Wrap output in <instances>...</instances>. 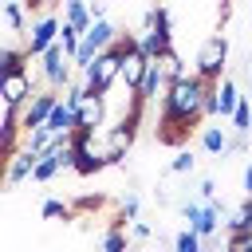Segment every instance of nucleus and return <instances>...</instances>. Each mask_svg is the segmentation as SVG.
<instances>
[{
	"instance_id": "5",
	"label": "nucleus",
	"mask_w": 252,
	"mask_h": 252,
	"mask_svg": "<svg viewBox=\"0 0 252 252\" xmlns=\"http://www.w3.org/2000/svg\"><path fill=\"white\" fill-rule=\"evenodd\" d=\"M55 102H59V94H55V87H43V91H35L24 106H20V118H24V130H35V126H47V118H51V110H55Z\"/></svg>"
},
{
	"instance_id": "11",
	"label": "nucleus",
	"mask_w": 252,
	"mask_h": 252,
	"mask_svg": "<svg viewBox=\"0 0 252 252\" xmlns=\"http://www.w3.org/2000/svg\"><path fill=\"white\" fill-rule=\"evenodd\" d=\"M106 165H110V158L102 154V146H91V150H75V165H71V169H75L79 177H94V173L106 169Z\"/></svg>"
},
{
	"instance_id": "23",
	"label": "nucleus",
	"mask_w": 252,
	"mask_h": 252,
	"mask_svg": "<svg viewBox=\"0 0 252 252\" xmlns=\"http://www.w3.org/2000/svg\"><path fill=\"white\" fill-rule=\"evenodd\" d=\"M55 173H63V165L55 161V154H39V161H35V173H32V177H35V181H51Z\"/></svg>"
},
{
	"instance_id": "3",
	"label": "nucleus",
	"mask_w": 252,
	"mask_h": 252,
	"mask_svg": "<svg viewBox=\"0 0 252 252\" xmlns=\"http://www.w3.org/2000/svg\"><path fill=\"white\" fill-rule=\"evenodd\" d=\"M224 63H228V39L224 35H209L197 51V75H205L209 83H220L224 79Z\"/></svg>"
},
{
	"instance_id": "10",
	"label": "nucleus",
	"mask_w": 252,
	"mask_h": 252,
	"mask_svg": "<svg viewBox=\"0 0 252 252\" xmlns=\"http://www.w3.org/2000/svg\"><path fill=\"white\" fill-rule=\"evenodd\" d=\"M146 67H150V55H146L138 43H134V47H126V55H122V83L138 91V83H142Z\"/></svg>"
},
{
	"instance_id": "24",
	"label": "nucleus",
	"mask_w": 252,
	"mask_h": 252,
	"mask_svg": "<svg viewBox=\"0 0 252 252\" xmlns=\"http://www.w3.org/2000/svg\"><path fill=\"white\" fill-rule=\"evenodd\" d=\"M138 213H142L138 193H126V197H122V205H118V213H114V220H118V224H126V220H138Z\"/></svg>"
},
{
	"instance_id": "31",
	"label": "nucleus",
	"mask_w": 252,
	"mask_h": 252,
	"mask_svg": "<svg viewBox=\"0 0 252 252\" xmlns=\"http://www.w3.org/2000/svg\"><path fill=\"white\" fill-rule=\"evenodd\" d=\"M102 205V197H79L75 201V209H98Z\"/></svg>"
},
{
	"instance_id": "4",
	"label": "nucleus",
	"mask_w": 252,
	"mask_h": 252,
	"mask_svg": "<svg viewBox=\"0 0 252 252\" xmlns=\"http://www.w3.org/2000/svg\"><path fill=\"white\" fill-rule=\"evenodd\" d=\"M59 32H63V20H59V16H51V12L35 16V20H32V28H28V35H24L28 55H32V59H39V55L59 39Z\"/></svg>"
},
{
	"instance_id": "6",
	"label": "nucleus",
	"mask_w": 252,
	"mask_h": 252,
	"mask_svg": "<svg viewBox=\"0 0 252 252\" xmlns=\"http://www.w3.org/2000/svg\"><path fill=\"white\" fill-rule=\"evenodd\" d=\"M0 94H4L8 106H24V102L35 94V79H32V71H28V67H20V71H4V75H0Z\"/></svg>"
},
{
	"instance_id": "25",
	"label": "nucleus",
	"mask_w": 252,
	"mask_h": 252,
	"mask_svg": "<svg viewBox=\"0 0 252 252\" xmlns=\"http://www.w3.org/2000/svg\"><path fill=\"white\" fill-rule=\"evenodd\" d=\"M193 165H197V158H193V150H185V146H177V154H173V161H169V173H193Z\"/></svg>"
},
{
	"instance_id": "14",
	"label": "nucleus",
	"mask_w": 252,
	"mask_h": 252,
	"mask_svg": "<svg viewBox=\"0 0 252 252\" xmlns=\"http://www.w3.org/2000/svg\"><path fill=\"white\" fill-rule=\"evenodd\" d=\"M138 47H142L150 59H158L165 47H173V35H169V32H161V28H150V32H142V35H138Z\"/></svg>"
},
{
	"instance_id": "26",
	"label": "nucleus",
	"mask_w": 252,
	"mask_h": 252,
	"mask_svg": "<svg viewBox=\"0 0 252 252\" xmlns=\"http://www.w3.org/2000/svg\"><path fill=\"white\" fill-rule=\"evenodd\" d=\"M75 213V205H67V201H59V197H51V201H43V220H67Z\"/></svg>"
},
{
	"instance_id": "13",
	"label": "nucleus",
	"mask_w": 252,
	"mask_h": 252,
	"mask_svg": "<svg viewBox=\"0 0 252 252\" xmlns=\"http://www.w3.org/2000/svg\"><path fill=\"white\" fill-rule=\"evenodd\" d=\"M118 32H122V28H114V24H110V20L102 16V20H94V24H91V28L83 32V39H87V43H94V47L102 51V47H110V43L118 39Z\"/></svg>"
},
{
	"instance_id": "16",
	"label": "nucleus",
	"mask_w": 252,
	"mask_h": 252,
	"mask_svg": "<svg viewBox=\"0 0 252 252\" xmlns=\"http://www.w3.org/2000/svg\"><path fill=\"white\" fill-rule=\"evenodd\" d=\"M224 232H252V197L240 201V205L224 217Z\"/></svg>"
},
{
	"instance_id": "1",
	"label": "nucleus",
	"mask_w": 252,
	"mask_h": 252,
	"mask_svg": "<svg viewBox=\"0 0 252 252\" xmlns=\"http://www.w3.org/2000/svg\"><path fill=\"white\" fill-rule=\"evenodd\" d=\"M209 91H213V83L205 79V75H185V79H173L169 87H165V98H161V114L165 118H177V122H185V126H193L197 130V122L205 118V98H209Z\"/></svg>"
},
{
	"instance_id": "17",
	"label": "nucleus",
	"mask_w": 252,
	"mask_h": 252,
	"mask_svg": "<svg viewBox=\"0 0 252 252\" xmlns=\"http://www.w3.org/2000/svg\"><path fill=\"white\" fill-rule=\"evenodd\" d=\"M158 67H161V75H165L169 83H173V79H185V75H193V71L181 63V55H177L173 47H165V51L158 55Z\"/></svg>"
},
{
	"instance_id": "9",
	"label": "nucleus",
	"mask_w": 252,
	"mask_h": 252,
	"mask_svg": "<svg viewBox=\"0 0 252 252\" xmlns=\"http://www.w3.org/2000/svg\"><path fill=\"white\" fill-rule=\"evenodd\" d=\"M35 161H39V154H32V150H24V146H20V150L8 158V169H4V185H8V189H16L24 177H32V173H35Z\"/></svg>"
},
{
	"instance_id": "2",
	"label": "nucleus",
	"mask_w": 252,
	"mask_h": 252,
	"mask_svg": "<svg viewBox=\"0 0 252 252\" xmlns=\"http://www.w3.org/2000/svg\"><path fill=\"white\" fill-rule=\"evenodd\" d=\"M39 75H43V87H55V91H67V83L75 79V63L59 39L39 55Z\"/></svg>"
},
{
	"instance_id": "18",
	"label": "nucleus",
	"mask_w": 252,
	"mask_h": 252,
	"mask_svg": "<svg viewBox=\"0 0 252 252\" xmlns=\"http://www.w3.org/2000/svg\"><path fill=\"white\" fill-rule=\"evenodd\" d=\"M217 102H220V118H232V110H236V102H240V91H236L232 79H220V83H217Z\"/></svg>"
},
{
	"instance_id": "20",
	"label": "nucleus",
	"mask_w": 252,
	"mask_h": 252,
	"mask_svg": "<svg viewBox=\"0 0 252 252\" xmlns=\"http://www.w3.org/2000/svg\"><path fill=\"white\" fill-rule=\"evenodd\" d=\"M126 244H130V236H126V224L110 220V228H106V236H102V248H106V252H122Z\"/></svg>"
},
{
	"instance_id": "27",
	"label": "nucleus",
	"mask_w": 252,
	"mask_h": 252,
	"mask_svg": "<svg viewBox=\"0 0 252 252\" xmlns=\"http://www.w3.org/2000/svg\"><path fill=\"white\" fill-rule=\"evenodd\" d=\"M228 252H252V232H228Z\"/></svg>"
},
{
	"instance_id": "33",
	"label": "nucleus",
	"mask_w": 252,
	"mask_h": 252,
	"mask_svg": "<svg viewBox=\"0 0 252 252\" xmlns=\"http://www.w3.org/2000/svg\"><path fill=\"white\" fill-rule=\"evenodd\" d=\"M244 193H248V197H252V161H248V165H244Z\"/></svg>"
},
{
	"instance_id": "32",
	"label": "nucleus",
	"mask_w": 252,
	"mask_h": 252,
	"mask_svg": "<svg viewBox=\"0 0 252 252\" xmlns=\"http://www.w3.org/2000/svg\"><path fill=\"white\" fill-rule=\"evenodd\" d=\"M91 16L102 20V16H106V0H91Z\"/></svg>"
},
{
	"instance_id": "22",
	"label": "nucleus",
	"mask_w": 252,
	"mask_h": 252,
	"mask_svg": "<svg viewBox=\"0 0 252 252\" xmlns=\"http://www.w3.org/2000/svg\"><path fill=\"white\" fill-rule=\"evenodd\" d=\"M173 248H177V252H201V248H205V240H201V232H197V228H181V232L173 236Z\"/></svg>"
},
{
	"instance_id": "21",
	"label": "nucleus",
	"mask_w": 252,
	"mask_h": 252,
	"mask_svg": "<svg viewBox=\"0 0 252 252\" xmlns=\"http://www.w3.org/2000/svg\"><path fill=\"white\" fill-rule=\"evenodd\" d=\"M232 130H252V94H240L232 110Z\"/></svg>"
},
{
	"instance_id": "15",
	"label": "nucleus",
	"mask_w": 252,
	"mask_h": 252,
	"mask_svg": "<svg viewBox=\"0 0 252 252\" xmlns=\"http://www.w3.org/2000/svg\"><path fill=\"white\" fill-rule=\"evenodd\" d=\"M63 20L75 24L79 32H87V28L94 24V16H91V0H63Z\"/></svg>"
},
{
	"instance_id": "19",
	"label": "nucleus",
	"mask_w": 252,
	"mask_h": 252,
	"mask_svg": "<svg viewBox=\"0 0 252 252\" xmlns=\"http://www.w3.org/2000/svg\"><path fill=\"white\" fill-rule=\"evenodd\" d=\"M201 146H205L209 154H228V138H224L220 126H205V130H201Z\"/></svg>"
},
{
	"instance_id": "12",
	"label": "nucleus",
	"mask_w": 252,
	"mask_h": 252,
	"mask_svg": "<svg viewBox=\"0 0 252 252\" xmlns=\"http://www.w3.org/2000/svg\"><path fill=\"white\" fill-rule=\"evenodd\" d=\"M4 28H8V35H28L32 12H28L24 0H8V8H4Z\"/></svg>"
},
{
	"instance_id": "30",
	"label": "nucleus",
	"mask_w": 252,
	"mask_h": 252,
	"mask_svg": "<svg viewBox=\"0 0 252 252\" xmlns=\"http://www.w3.org/2000/svg\"><path fill=\"white\" fill-rule=\"evenodd\" d=\"M197 193H201V201H209V197H217V181H213V177H205V181L197 185Z\"/></svg>"
},
{
	"instance_id": "28",
	"label": "nucleus",
	"mask_w": 252,
	"mask_h": 252,
	"mask_svg": "<svg viewBox=\"0 0 252 252\" xmlns=\"http://www.w3.org/2000/svg\"><path fill=\"white\" fill-rule=\"evenodd\" d=\"M248 150V130H236V138H228V154H244Z\"/></svg>"
},
{
	"instance_id": "8",
	"label": "nucleus",
	"mask_w": 252,
	"mask_h": 252,
	"mask_svg": "<svg viewBox=\"0 0 252 252\" xmlns=\"http://www.w3.org/2000/svg\"><path fill=\"white\" fill-rule=\"evenodd\" d=\"M134 138H138V130H134V126H126V122H118V126H106V138H102V154L110 158V165H122V158L130 154Z\"/></svg>"
},
{
	"instance_id": "29",
	"label": "nucleus",
	"mask_w": 252,
	"mask_h": 252,
	"mask_svg": "<svg viewBox=\"0 0 252 252\" xmlns=\"http://www.w3.org/2000/svg\"><path fill=\"white\" fill-rule=\"evenodd\" d=\"M150 232H154L150 224H142V220H130V236H134V240H150Z\"/></svg>"
},
{
	"instance_id": "7",
	"label": "nucleus",
	"mask_w": 252,
	"mask_h": 252,
	"mask_svg": "<svg viewBox=\"0 0 252 252\" xmlns=\"http://www.w3.org/2000/svg\"><path fill=\"white\" fill-rule=\"evenodd\" d=\"M75 114H79V126L75 130H106V94H98V91H87V98L75 106Z\"/></svg>"
}]
</instances>
